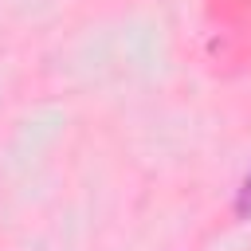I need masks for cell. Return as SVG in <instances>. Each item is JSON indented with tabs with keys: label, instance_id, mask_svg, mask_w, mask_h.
<instances>
[{
	"label": "cell",
	"instance_id": "1",
	"mask_svg": "<svg viewBox=\"0 0 251 251\" xmlns=\"http://www.w3.org/2000/svg\"><path fill=\"white\" fill-rule=\"evenodd\" d=\"M235 216H239V220L251 216V173L239 180V192H235Z\"/></svg>",
	"mask_w": 251,
	"mask_h": 251
}]
</instances>
